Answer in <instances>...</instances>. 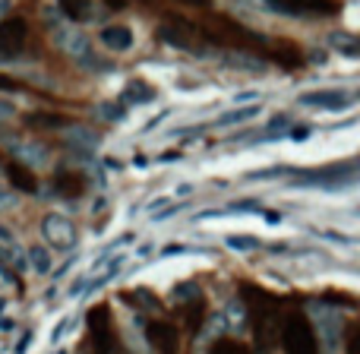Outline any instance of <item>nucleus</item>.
I'll return each instance as SVG.
<instances>
[{
	"label": "nucleus",
	"instance_id": "nucleus-2",
	"mask_svg": "<svg viewBox=\"0 0 360 354\" xmlns=\"http://www.w3.org/2000/svg\"><path fill=\"white\" fill-rule=\"evenodd\" d=\"M256 320H253V336H256V351L259 354H269L272 351V345L278 342V336H281V320H278V313H275V304H272V298H269L266 291H259L256 288Z\"/></svg>",
	"mask_w": 360,
	"mask_h": 354
},
{
	"label": "nucleus",
	"instance_id": "nucleus-6",
	"mask_svg": "<svg viewBox=\"0 0 360 354\" xmlns=\"http://www.w3.org/2000/svg\"><path fill=\"white\" fill-rule=\"evenodd\" d=\"M29 42V23L22 16H10L0 23V61H19Z\"/></svg>",
	"mask_w": 360,
	"mask_h": 354
},
{
	"label": "nucleus",
	"instance_id": "nucleus-29",
	"mask_svg": "<svg viewBox=\"0 0 360 354\" xmlns=\"http://www.w3.org/2000/svg\"><path fill=\"white\" fill-rule=\"evenodd\" d=\"M32 345V332H25L22 339H19V345H16V354H25V348Z\"/></svg>",
	"mask_w": 360,
	"mask_h": 354
},
{
	"label": "nucleus",
	"instance_id": "nucleus-3",
	"mask_svg": "<svg viewBox=\"0 0 360 354\" xmlns=\"http://www.w3.org/2000/svg\"><path fill=\"white\" fill-rule=\"evenodd\" d=\"M89 336H92V345L98 354H120V342H117V332H114L111 310H108L105 304L89 310Z\"/></svg>",
	"mask_w": 360,
	"mask_h": 354
},
{
	"label": "nucleus",
	"instance_id": "nucleus-36",
	"mask_svg": "<svg viewBox=\"0 0 360 354\" xmlns=\"http://www.w3.org/2000/svg\"><path fill=\"white\" fill-rule=\"evenodd\" d=\"M357 99H360V92H357Z\"/></svg>",
	"mask_w": 360,
	"mask_h": 354
},
{
	"label": "nucleus",
	"instance_id": "nucleus-1",
	"mask_svg": "<svg viewBox=\"0 0 360 354\" xmlns=\"http://www.w3.org/2000/svg\"><path fill=\"white\" fill-rule=\"evenodd\" d=\"M281 348L285 354H319V339L304 313H288L281 320Z\"/></svg>",
	"mask_w": 360,
	"mask_h": 354
},
{
	"label": "nucleus",
	"instance_id": "nucleus-18",
	"mask_svg": "<svg viewBox=\"0 0 360 354\" xmlns=\"http://www.w3.org/2000/svg\"><path fill=\"white\" fill-rule=\"evenodd\" d=\"M25 124H29V127H48V130H57V127L67 124V118H60V114H51V111H32V114H25Z\"/></svg>",
	"mask_w": 360,
	"mask_h": 354
},
{
	"label": "nucleus",
	"instance_id": "nucleus-5",
	"mask_svg": "<svg viewBox=\"0 0 360 354\" xmlns=\"http://www.w3.org/2000/svg\"><path fill=\"white\" fill-rule=\"evenodd\" d=\"M360 171V158H351V162H335V165H326V168H313V171H300L294 177L297 187H332V184H342L345 177L357 175Z\"/></svg>",
	"mask_w": 360,
	"mask_h": 354
},
{
	"label": "nucleus",
	"instance_id": "nucleus-12",
	"mask_svg": "<svg viewBox=\"0 0 360 354\" xmlns=\"http://www.w3.org/2000/svg\"><path fill=\"white\" fill-rule=\"evenodd\" d=\"M98 38L108 51H130L133 48V32L127 29V25H108V29H101Z\"/></svg>",
	"mask_w": 360,
	"mask_h": 354
},
{
	"label": "nucleus",
	"instance_id": "nucleus-25",
	"mask_svg": "<svg viewBox=\"0 0 360 354\" xmlns=\"http://www.w3.org/2000/svg\"><path fill=\"white\" fill-rule=\"evenodd\" d=\"M16 118V105H13L10 99H0V124H6V120Z\"/></svg>",
	"mask_w": 360,
	"mask_h": 354
},
{
	"label": "nucleus",
	"instance_id": "nucleus-24",
	"mask_svg": "<svg viewBox=\"0 0 360 354\" xmlns=\"http://www.w3.org/2000/svg\"><path fill=\"white\" fill-rule=\"evenodd\" d=\"M98 114H101L105 120H111V124H117V120L124 118V105H101Z\"/></svg>",
	"mask_w": 360,
	"mask_h": 354
},
{
	"label": "nucleus",
	"instance_id": "nucleus-20",
	"mask_svg": "<svg viewBox=\"0 0 360 354\" xmlns=\"http://www.w3.org/2000/svg\"><path fill=\"white\" fill-rule=\"evenodd\" d=\"M224 244H228L231 250H240V253H247V250L259 247V237H253V234H231Z\"/></svg>",
	"mask_w": 360,
	"mask_h": 354
},
{
	"label": "nucleus",
	"instance_id": "nucleus-30",
	"mask_svg": "<svg viewBox=\"0 0 360 354\" xmlns=\"http://www.w3.org/2000/svg\"><path fill=\"white\" fill-rule=\"evenodd\" d=\"M253 99H259V95H256V92H240V95H237V105H250V101H253Z\"/></svg>",
	"mask_w": 360,
	"mask_h": 354
},
{
	"label": "nucleus",
	"instance_id": "nucleus-21",
	"mask_svg": "<svg viewBox=\"0 0 360 354\" xmlns=\"http://www.w3.org/2000/svg\"><path fill=\"white\" fill-rule=\"evenodd\" d=\"M209 354H250V351L243 348L240 342H234V339H218Z\"/></svg>",
	"mask_w": 360,
	"mask_h": 354
},
{
	"label": "nucleus",
	"instance_id": "nucleus-11",
	"mask_svg": "<svg viewBox=\"0 0 360 354\" xmlns=\"http://www.w3.org/2000/svg\"><path fill=\"white\" fill-rule=\"evenodd\" d=\"M82 190H86V177L76 175V171H60V175L54 177V193H57V196L76 199Z\"/></svg>",
	"mask_w": 360,
	"mask_h": 354
},
{
	"label": "nucleus",
	"instance_id": "nucleus-15",
	"mask_svg": "<svg viewBox=\"0 0 360 354\" xmlns=\"http://www.w3.org/2000/svg\"><path fill=\"white\" fill-rule=\"evenodd\" d=\"M67 143L70 146H79V149L92 152L95 146H98V133L89 130V127H70L67 130Z\"/></svg>",
	"mask_w": 360,
	"mask_h": 354
},
{
	"label": "nucleus",
	"instance_id": "nucleus-31",
	"mask_svg": "<svg viewBox=\"0 0 360 354\" xmlns=\"http://www.w3.org/2000/svg\"><path fill=\"white\" fill-rule=\"evenodd\" d=\"M288 124V118L285 114H278V118H272V124H269V130H281V127Z\"/></svg>",
	"mask_w": 360,
	"mask_h": 354
},
{
	"label": "nucleus",
	"instance_id": "nucleus-28",
	"mask_svg": "<svg viewBox=\"0 0 360 354\" xmlns=\"http://www.w3.org/2000/svg\"><path fill=\"white\" fill-rule=\"evenodd\" d=\"M256 209H259L256 203H234L231 206V212H256Z\"/></svg>",
	"mask_w": 360,
	"mask_h": 354
},
{
	"label": "nucleus",
	"instance_id": "nucleus-4",
	"mask_svg": "<svg viewBox=\"0 0 360 354\" xmlns=\"http://www.w3.org/2000/svg\"><path fill=\"white\" fill-rule=\"evenodd\" d=\"M272 13L281 16H300V19H319L338 13V0H262Z\"/></svg>",
	"mask_w": 360,
	"mask_h": 354
},
{
	"label": "nucleus",
	"instance_id": "nucleus-33",
	"mask_svg": "<svg viewBox=\"0 0 360 354\" xmlns=\"http://www.w3.org/2000/svg\"><path fill=\"white\" fill-rule=\"evenodd\" d=\"M291 137H294V139H307V137H310V127H297Z\"/></svg>",
	"mask_w": 360,
	"mask_h": 354
},
{
	"label": "nucleus",
	"instance_id": "nucleus-22",
	"mask_svg": "<svg viewBox=\"0 0 360 354\" xmlns=\"http://www.w3.org/2000/svg\"><path fill=\"white\" fill-rule=\"evenodd\" d=\"M60 4V10L67 13L70 19H82L86 16V0H57Z\"/></svg>",
	"mask_w": 360,
	"mask_h": 354
},
{
	"label": "nucleus",
	"instance_id": "nucleus-16",
	"mask_svg": "<svg viewBox=\"0 0 360 354\" xmlns=\"http://www.w3.org/2000/svg\"><path fill=\"white\" fill-rule=\"evenodd\" d=\"M329 44L338 51V54H345V57H360V42L354 35H348V32H332Z\"/></svg>",
	"mask_w": 360,
	"mask_h": 354
},
{
	"label": "nucleus",
	"instance_id": "nucleus-14",
	"mask_svg": "<svg viewBox=\"0 0 360 354\" xmlns=\"http://www.w3.org/2000/svg\"><path fill=\"white\" fill-rule=\"evenodd\" d=\"M155 99V89L152 86H146V82H139V80H133L130 86L124 89V105H130V108H136V105H146V101H152Z\"/></svg>",
	"mask_w": 360,
	"mask_h": 354
},
{
	"label": "nucleus",
	"instance_id": "nucleus-10",
	"mask_svg": "<svg viewBox=\"0 0 360 354\" xmlns=\"http://www.w3.org/2000/svg\"><path fill=\"white\" fill-rule=\"evenodd\" d=\"M4 175H6V180H10L19 193H35L38 190V180H35V175H32V168H25V165L6 162L4 165Z\"/></svg>",
	"mask_w": 360,
	"mask_h": 354
},
{
	"label": "nucleus",
	"instance_id": "nucleus-26",
	"mask_svg": "<svg viewBox=\"0 0 360 354\" xmlns=\"http://www.w3.org/2000/svg\"><path fill=\"white\" fill-rule=\"evenodd\" d=\"M4 260H6V263H13L16 269H22V263H29L25 256H19V247H6V250H4Z\"/></svg>",
	"mask_w": 360,
	"mask_h": 354
},
{
	"label": "nucleus",
	"instance_id": "nucleus-23",
	"mask_svg": "<svg viewBox=\"0 0 360 354\" xmlns=\"http://www.w3.org/2000/svg\"><path fill=\"white\" fill-rule=\"evenodd\" d=\"M345 351L348 354H360V323H354L348 329V339H345Z\"/></svg>",
	"mask_w": 360,
	"mask_h": 354
},
{
	"label": "nucleus",
	"instance_id": "nucleus-17",
	"mask_svg": "<svg viewBox=\"0 0 360 354\" xmlns=\"http://www.w3.org/2000/svg\"><path fill=\"white\" fill-rule=\"evenodd\" d=\"M259 114V105H247V108H234V111L221 114L215 120V127H234V124H243V120H253Z\"/></svg>",
	"mask_w": 360,
	"mask_h": 354
},
{
	"label": "nucleus",
	"instance_id": "nucleus-9",
	"mask_svg": "<svg viewBox=\"0 0 360 354\" xmlns=\"http://www.w3.org/2000/svg\"><path fill=\"white\" fill-rule=\"evenodd\" d=\"M300 105L313 108V111H345L351 105V99L342 89H323V92H304L300 95Z\"/></svg>",
	"mask_w": 360,
	"mask_h": 354
},
{
	"label": "nucleus",
	"instance_id": "nucleus-34",
	"mask_svg": "<svg viewBox=\"0 0 360 354\" xmlns=\"http://www.w3.org/2000/svg\"><path fill=\"white\" fill-rule=\"evenodd\" d=\"M13 6V0H0V23H4V16H6V10Z\"/></svg>",
	"mask_w": 360,
	"mask_h": 354
},
{
	"label": "nucleus",
	"instance_id": "nucleus-35",
	"mask_svg": "<svg viewBox=\"0 0 360 354\" xmlns=\"http://www.w3.org/2000/svg\"><path fill=\"white\" fill-rule=\"evenodd\" d=\"M180 4H190V6H209V0H180Z\"/></svg>",
	"mask_w": 360,
	"mask_h": 354
},
{
	"label": "nucleus",
	"instance_id": "nucleus-32",
	"mask_svg": "<svg viewBox=\"0 0 360 354\" xmlns=\"http://www.w3.org/2000/svg\"><path fill=\"white\" fill-rule=\"evenodd\" d=\"M63 332H67V320H63V323L57 326L54 332H51V342H60V336H63Z\"/></svg>",
	"mask_w": 360,
	"mask_h": 354
},
{
	"label": "nucleus",
	"instance_id": "nucleus-19",
	"mask_svg": "<svg viewBox=\"0 0 360 354\" xmlns=\"http://www.w3.org/2000/svg\"><path fill=\"white\" fill-rule=\"evenodd\" d=\"M25 260L32 263V269H35L38 275H44L51 269V253L41 247V244H35V247H29V253H25Z\"/></svg>",
	"mask_w": 360,
	"mask_h": 354
},
{
	"label": "nucleus",
	"instance_id": "nucleus-8",
	"mask_svg": "<svg viewBox=\"0 0 360 354\" xmlns=\"http://www.w3.org/2000/svg\"><path fill=\"white\" fill-rule=\"evenodd\" d=\"M146 336H149L155 354H177V348H180V332L168 320H152V323L146 326Z\"/></svg>",
	"mask_w": 360,
	"mask_h": 354
},
{
	"label": "nucleus",
	"instance_id": "nucleus-27",
	"mask_svg": "<svg viewBox=\"0 0 360 354\" xmlns=\"http://www.w3.org/2000/svg\"><path fill=\"white\" fill-rule=\"evenodd\" d=\"M16 89H19V82H13L10 76L0 73V92H16Z\"/></svg>",
	"mask_w": 360,
	"mask_h": 354
},
{
	"label": "nucleus",
	"instance_id": "nucleus-13",
	"mask_svg": "<svg viewBox=\"0 0 360 354\" xmlns=\"http://www.w3.org/2000/svg\"><path fill=\"white\" fill-rule=\"evenodd\" d=\"M272 61L281 63V67H288V70H294V67H300L307 57H304V51H300L297 44L281 42V44H275V48H272Z\"/></svg>",
	"mask_w": 360,
	"mask_h": 354
},
{
	"label": "nucleus",
	"instance_id": "nucleus-7",
	"mask_svg": "<svg viewBox=\"0 0 360 354\" xmlns=\"http://www.w3.org/2000/svg\"><path fill=\"white\" fill-rule=\"evenodd\" d=\"M41 234L54 250H73L76 247V225L70 222L67 215H57V212L44 215L41 218Z\"/></svg>",
	"mask_w": 360,
	"mask_h": 354
}]
</instances>
